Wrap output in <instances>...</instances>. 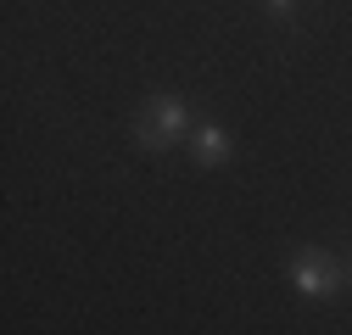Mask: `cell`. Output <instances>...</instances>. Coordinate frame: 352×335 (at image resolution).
<instances>
[{
	"label": "cell",
	"instance_id": "6da1fadb",
	"mask_svg": "<svg viewBox=\"0 0 352 335\" xmlns=\"http://www.w3.org/2000/svg\"><path fill=\"white\" fill-rule=\"evenodd\" d=\"M291 285L302 290L307 302H319V297H330V290L341 285V268L324 257V251H296L291 257Z\"/></svg>",
	"mask_w": 352,
	"mask_h": 335
},
{
	"label": "cell",
	"instance_id": "277c9868",
	"mask_svg": "<svg viewBox=\"0 0 352 335\" xmlns=\"http://www.w3.org/2000/svg\"><path fill=\"white\" fill-rule=\"evenodd\" d=\"M269 6H274V12H280V17H285V12H291V6H296V0H269Z\"/></svg>",
	"mask_w": 352,
	"mask_h": 335
},
{
	"label": "cell",
	"instance_id": "7a4b0ae2",
	"mask_svg": "<svg viewBox=\"0 0 352 335\" xmlns=\"http://www.w3.org/2000/svg\"><path fill=\"white\" fill-rule=\"evenodd\" d=\"M179 135H185V106L173 101V95H157V101L146 106V117H140V140L157 151V146L179 140Z\"/></svg>",
	"mask_w": 352,
	"mask_h": 335
},
{
	"label": "cell",
	"instance_id": "3957f363",
	"mask_svg": "<svg viewBox=\"0 0 352 335\" xmlns=\"http://www.w3.org/2000/svg\"><path fill=\"white\" fill-rule=\"evenodd\" d=\"M224 157H230V135L218 129V123H201V129H196V162L201 168H218Z\"/></svg>",
	"mask_w": 352,
	"mask_h": 335
},
{
	"label": "cell",
	"instance_id": "5b68a950",
	"mask_svg": "<svg viewBox=\"0 0 352 335\" xmlns=\"http://www.w3.org/2000/svg\"><path fill=\"white\" fill-rule=\"evenodd\" d=\"M346 274H352V263H346Z\"/></svg>",
	"mask_w": 352,
	"mask_h": 335
}]
</instances>
